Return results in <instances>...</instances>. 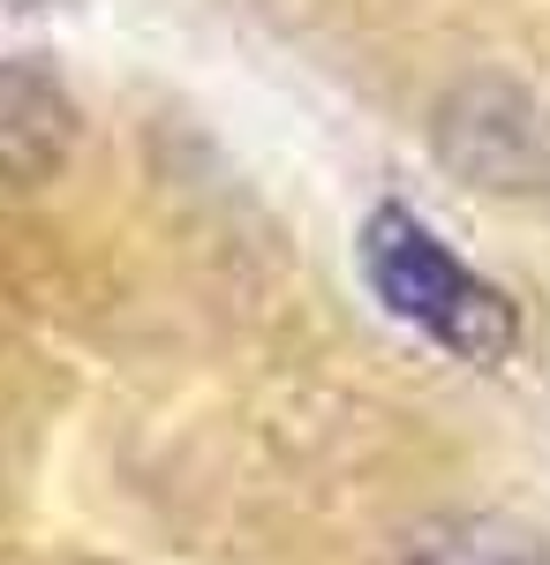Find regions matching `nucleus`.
I'll return each mask as SVG.
<instances>
[{"label": "nucleus", "mask_w": 550, "mask_h": 565, "mask_svg": "<svg viewBox=\"0 0 550 565\" xmlns=\"http://www.w3.org/2000/svg\"><path fill=\"white\" fill-rule=\"evenodd\" d=\"M362 271H370L378 302L400 324L430 332L437 348H453L461 362H506L512 340H520L506 295L490 279H475L423 218L400 212V204L370 212V226H362Z\"/></svg>", "instance_id": "1"}, {"label": "nucleus", "mask_w": 550, "mask_h": 565, "mask_svg": "<svg viewBox=\"0 0 550 565\" xmlns=\"http://www.w3.org/2000/svg\"><path fill=\"white\" fill-rule=\"evenodd\" d=\"M68 143V106L61 90L39 84L31 68H0V181H23L53 167Z\"/></svg>", "instance_id": "2"}]
</instances>
